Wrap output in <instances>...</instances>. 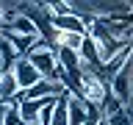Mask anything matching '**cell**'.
<instances>
[{
	"instance_id": "cell-8",
	"label": "cell",
	"mask_w": 133,
	"mask_h": 125,
	"mask_svg": "<svg viewBox=\"0 0 133 125\" xmlns=\"http://www.w3.org/2000/svg\"><path fill=\"white\" fill-rule=\"evenodd\" d=\"M105 122H108V125H130V111H128V108H122L119 114H114L111 120H105Z\"/></svg>"
},
{
	"instance_id": "cell-1",
	"label": "cell",
	"mask_w": 133,
	"mask_h": 125,
	"mask_svg": "<svg viewBox=\"0 0 133 125\" xmlns=\"http://www.w3.org/2000/svg\"><path fill=\"white\" fill-rule=\"evenodd\" d=\"M25 58L31 61V67L42 75V78H47V81H56V50L50 47L44 39L36 42V45H33L28 53H25Z\"/></svg>"
},
{
	"instance_id": "cell-4",
	"label": "cell",
	"mask_w": 133,
	"mask_h": 125,
	"mask_svg": "<svg viewBox=\"0 0 133 125\" xmlns=\"http://www.w3.org/2000/svg\"><path fill=\"white\" fill-rule=\"evenodd\" d=\"M130 50H133L130 45H125L122 50H116V56H111V58L105 61V64L100 67V78H103L105 83L111 81V78H114V75L119 72V70H122L125 64H130Z\"/></svg>"
},
{
	"instance_id": "cell-5",
	"label": "cell",
	"mask_w": 133,
	"mask_h": 125,
	"mask_svg": "<svg viewBox=\"0 0 133 125\" xmlns=\"http://www.w3.org/2000/svg\"><path fill=\"white\" fill-rule=\"evenodd\" d=\"M3 31H14V33H19V36H33V39H42V33L33 28V22H31V20H25L22 14H17L14 20L3 28Z\"/></svg>"
},
{
	"instance_id": "cell-2",
	"label": "cell",
	"mask_w": 133,
	"mask_h": 125,
	"mask_svg": "<svg viewBox=\"0 0 133 125\" xmlns=\"http://www.w3.org/2000/svg\"><path fill=\"white\" fill-rule=\"evenodd\" d=\"M130 78H133V70H130V64H125L122 70L108 81V92H111V95L119 100V106L128 108V111H130Z\"/></svg>"
},
{
	"instance_id": "cell-7",
	"label": "cell",
	"mask_w": 133,
	"mask_h": 125,
	"mask_svg": "<svg viewBox=\"0 0 133 125\" xmlns=\"http://www.w3.org/2000/svg\"><path fill=\"white\" fill-rule=\"evenodd\" d=\"M50 125H66V100H64V95L56 100V108H53V120H50Z\"/></svg>"
},
{
	"instance_id": "cell-3",
	"label": "cell",
	"mask_w": 133,
	"mask_h": 125,
	"mask_svg": "<svg viewBox=\"0 0 133 125\" xmlns=\"http://www.w3.org/2000/svg\"><path fill=\"white\" fill-rule=\"evenodd\" d=\"M11 70V75H14V81H17V86H19V92H25V89H31L36 81H42V75L36 72L31 67V61L25 56H19V58H14V64L8 67Z\"/></svg>"
},
{
	"instance_id": "cell-6",
	"label": "cell",
	"mask_w": 133,
	"mask_h": 125,
	"mask_svg": "<svg viewBox=\"0 0 133 125\" xmlns=\"http://www.w3.org/2000/svg\"><path fill=\"white\" fill-rule=\"evenodd\" d=\"M17 92H19V86H17L14 75H11V70H6V72L0 75V103H8V100H14Z\"/></svg>"
}]
</instances>
